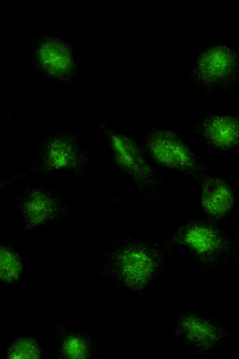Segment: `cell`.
I'll return each mask as SVG.
<instances>
[{
    "mask_svg": "<svg viewBox=\"0 0 239 359\" xmlns=\"http://www.w3.org/2000/svg\"><path fill=\"white\" fill-rule=\"evenodd\" d=\"M168 245L151 238H128L104 249L100 265L104 278L114 285L142 292L156 285L165 272Z\"/></svg>",
    "mask_w": 239,
    "mask_h": 359,
    "instance_id": "obj_1",
    "label": "cell"
},
{
    "mask_svg": "<svg viewBox=\"0 0 239 359\" xmlns=\"http://www.w3.org/2000/svg\"><path fill=\"white\" fill-rule=\"evenodd\" d=\"M169 243L188 250L205 272L226 266L237 252L236 244L228 233L204 219L185 222L175 230Z\"/></svg>",
    "mask_w": 239,
    "mask_h": 359,
    "instance_id": "obj_2",
    "label": "cell"
},
{
    "mask_svg": "<svg viewBox=\"0 0 239 359\" xmlns=\"http://www.w3.org/2000/svg\"><path fill=\"white\" fill-rule=\"evenodd\" d=\"M94 121L110 147L117 168L131 180L146 198H157L161 182L145 149L129 135L111 128L103 119L94 116Z\"/></svg>",
    "mask_w": 239,
    "mask_h": 359,
    "instance_id": "obj_3",
    "label": "cell"
},
{
    "mask_svg": "<svg viewBox=\"0 0 239 359\" xmlns=\"http://www.w3.org/2000/svg\"><path fill=\"white\" fill-rule=\"evenodd\" d=\"M93 149L79 135L63 130L44 134L32 172L40 177L59 171L81 175L92 166Z\"/></svg>",
    "mask_w": 239,
    "mask_h": 359,
    "instance_id": "obj_4",
    "label": "cell"
},
{
    "mask_svg": "<svg viewBox=\"0 0 239 359\" xmlns=\"http://www.w3.org/2000/svg\"><path fill=\"white\" fill-rule=\"evenodd\" d=\"M189 80L204 91H230L239 81V51L227 43L207 45L198 53Z\"/></svg>",
    "mask_w": 239,
    "mask_h": 359,
    "instance_id": "obj_5",
    "label": "cell"
},
{
    "mask_svg": "<svg viewBox=\"0 0 239 359\" xmlns=\"http://www.w3.org/2000/svg\"><path fill=\"white\" fill-rule=\"evenodd\" d=\"M144 149L158 165L189 175L197 181L207 174L200 157L175 130L156 127L144 135Z\"/></svg>",
    "mask_w": 239,
    "mask_h": 359,
    "instance_id": "obj_6",
    "label": "cell"
},
{
    "mask_svg": "<svg viewBox=\"0 0 239 359\" xmlns=\"http://www.w3.org/2000/svg\"><path fill=\"white\" fill-rule=\"evenodd\" d=\"M32 62L41 76L67 84L76 80L79 66L71 45L55 34H43L32 43Z\"/></svg>",
    "mask_w": 239,
    "mask_h": 359,
    "instance_id": "obj_7",
    "label": "cell"
},
{
    "mask_svg": "<svg viewBox=\"0 0 239 359\" xmlns=\"http://www.w3.org/2000/svg\"><path fill=\"white\" fill-rule=\"evenodd\" d=\"M13 203L27 231L61 222L71 215V209L55 190L41 186H27L15 196Z\"/></svg>",
    "mask_w": 239,
    "mask_h": 359,
    "instance_id": "obj_8",
    "label": "cell"
},
{
    "mask_svg": "<svg viewBox=\"0 0 239 359\" xmlns=\"http://www.w3.org/2000/svg\"><path fill=\"white\" fill-rule=\"evenodd\" d=\"M175 333L187 346L203 353L216 350L230 337L227 329L217 321L191 312L178 316Z\"/></svg>",
    "mask_w": 239,
    "mask_h": 359,
    "instance_id": "obj_9",
    "label": "cell"
},
{
    "mask_svg": "<svg viewBox=\"0 0 239 359\" xmlns=\"http://www.w3.org/2000/svg\"><path fill=\"white\" fill-rule=\"evenodd\" d=\"M193 132L205 144L221 153L239 148V113L207 114L199 117Z\"/></svg>",
    "mask_w": 239,
    "mask_h": 359,
    "instance_id": "obj_10",
    "label": "cell"
},
{
    "mask_svg": "<svg viewBox=\"0 0 239 359\" xmlns=\"http://www.w3.org/2000/svg\"><path fill=\"white\" fill-rule=\"evenodd\" d=\"M200 205L210 219L219 221L231 215L235 205V194L225 179L206 174L199 181Z\"/></svg>",
    "mask_w": 239,
    "mask_h": 359,
    "instance_id": "obj_11",
    "label": "cell"
},
{
    "mask_svg": "<svg viewBox=\"0 0 239 359\" xmlns=\"http://www.w3.org/2000/svg\"><path fill=\"white\" fill-rule=\"evenodd\" d=\"M57 333V344L60 355L67 358H86L93 352V342L87 334L68 331L53 318Z\"/></svg>",
    "mask_w": 239,
    "mask_h": 359,
    "instance_id": "obj_12",
    "label": "cell"
},
{
    "mask_svg": "<svg viewBox=\"0 0 239 359\" xmlns=\"http://www.w3.org/2000/svg\"><path fill=\"white\" fill-rule=\"evenodd\" d=\"M23 269L19 253L8 245H1V280L8 284L19 280Z\"/></svg>",
    "mask_w": 239,
    "mask_h": 359,
    "instance_id": "obj_13",
    "label": "cell"
},
{
    "mask_svg": "<svg viewBox=\"0 0 239 359\" xmlns=\"http://www.w3.org/2000/svg\"><path fill=\"white\" fill-rule=\"evenodd\" d=\"M7 355L11 358H39L41 356V350L36 339L25 337L10 344Z\"/></svg>",
    "mask_w": 239,
    "mask_h": 359,
    "instance_id": "obj_14",
    "label": "cell"
}]
</instances>
